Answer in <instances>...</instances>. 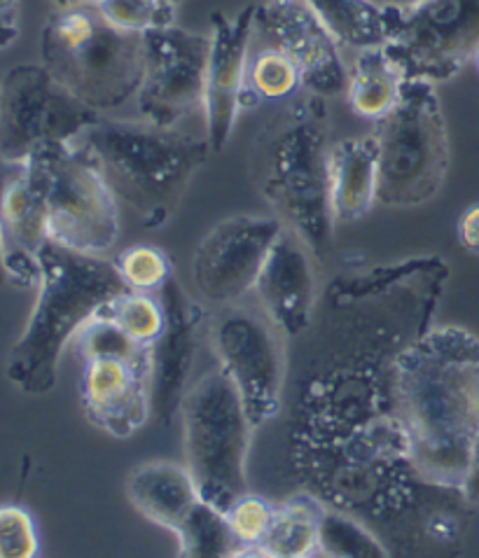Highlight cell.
<instances>
[{
	"instance_id": "cell-1",
	"label": "cell",
	"mask_w": 479,
	"mask_h": 558,
	"mask_svg": "<svg viewBox=\"0 0 479 558\" xmlns=\"http://www.w3.org/2000/svg\"><path fill=\"white\" fill-rule=\"evenodd\" d=\"M391 384L411 468L428 484L460 490L479 435V337L433 327L395 355Z\"/></svg>"
},
{
	"instance_id": "cell-2",
	"label": "cell",
	"mask_w": 479,
	"mask_h": 558,
	"mask_svg": "<svg viewBox=\"0 0 479 558\" xmlns=\"http://www.w3.org/2000/svg\"><path fill=\"white\" fill-rule=\"evenodd\" d=\"M330 155L325 98L309 92L280 104L262 122L251 145V173L262 199L313 253L333 243L337 222Z\"/></svg>"
},
{
	"instance_id": "cell-3",
	"label": "cell",
	"mask_w": 479,
	"mask_h": 558,
	"mask_svg": "<svg viewBox=\"0 0 479 558\" xmlns=\"http://www.w3.org/2000/svg\"><path fill=\"white\" fill-rule=\"evenodd\" d=\"M38 267V300L8 363L12 384L31 396H45L57 386L61 355L82 325L129 290L115 262L52 241L40 251Z\"/></svg>"
},
{
	"instance_id": "cell-4",
	"label": "cell",
	"mask_w": 479,
	"mask_h": 558,
	"mask_svg": "<svg viewBox=\"0 0 479 558\" xmlns=\"http://www.w3.org/2000/svg\"><path fill=\"white\" fill-rule=\"evenodd\" d=\"M106 183L151 229L167 222L200 171L211 145L185 129L101 118L75 141Z\"/></svg>"
},
{
	"instance_id": "cell-5",
	"label": "cell",
	"mask_w": 479,
	"mask_h": 558,
	"mask_svg": "<svg viewBox=\"0 0 479 558\" xmlns=\"http://www.w3.org/2000/svg\"><path fill=\"white\" fill-rule=\"evenodd\" d=\"M43 65L82 104L106 114L136 101L145 36L110 26L96 8L55 10L40 36Z\"/></svg>"
},
{
	"instance_id": "cell-6",
	"label": "cell",
	"mask_w": 479,
	"mask_h": 558,
	"mask_svg": "<svg viewBox=\"0 0 479 558\" xmlns=\"http://www.w3.org/2000/svg\"><path fill=\"white\" fill-rule=\"evenodd\" d=\"M379 192L391 208L433 202L450 173V129L431 82L403 80L400 101L376 122Z\"/></svg>"
},
{
	"instance_id": "cell-7",
	"label": "cell",
	"mask_w": 479,
	"mask_h": 558,
	"mask_svg": "<svg viewBox=\"0 0 479 558\" xmlns=\"http://www.w3.org/2000/svg\"><path fill=\"white\" fill-rule=\"evenodd\" d=\"M185 468L200 498L220 512L246 496V458L255 430L239 390L223 369H213L192 381L183 404Z\"/></svg>"
},
{
	"instance_id": "cell-8",
	"label": "cell",
	"mask_w": 479,
	"mask_h": 558,
	"mask_svg": "<svg viewBox=\"0 0 479 558\" xmlns=\"http://www.w3.org/2000/svg\"><path fill=\"white\" fill-rule=\"evenodd\" d=\"M38 161L47 208L49 241L82 255L106 257L120 239L118 196L77 143L52 145Z\"/></svg>"
},
{
	"instance_id": "cell-9",
	"label": "cell",
	"mask_w": 479,
	"mask_h": 558,
	"mask_svg": "<svg viewBox=\"0 0 479 558\" xmlns=\"http://www.w3.org/2000/svg\"><path fill=\"white\" fill-rule=\"evenodd\" d=\"M101 118L43 63L12 65L0 75V161L20 163L52 145L75 143Z\"/></svg>"
},
{
	"instance_id": "cell-10",
	"label": "cell",
	"mask_w": 479,
	"mask_h": 558,
	"mask_svg": "<svg viewBox=\"0 0 479 558\" xmlns=\"http://www.w3.org/2000/svg\"><path fill=\"white\" fill-rule=\"evenodd\" d=\"M208 339L220 369L239 390L253 428L278 414L286 379L284 335L260 304L237 302L216 308L208 323Z\"/></svg>"
},
{
	"instance_id": "cell-11",
	"label": "cell",
	"mask_w": 479,
	"mask_h": 558,
	"mask_svg": "<svg viewBox=\"0 0 479 558\" xmlns=\"http://www.w3.org/2000/svg\"><path fill=\"white\" fill-rule=\"evenodd\" d=\"M384 52L407 82H450L479 52V0H423L400 10Z\"/></svg>"
},
{
	"instance_id": "cell-12",
	"label": "cell",
	"mask_w": 479,
	"mask_h": 558,
	"mask_svg": "<svg viewBox=\"0 0 479 558\" xmlns=\"http://www.w3.org/2000/svg\"><path fill=\"white\" fill-rule=\"evenodd\" d=\"M208 49L211 36L176 24L145 33V75L136 96L143 122L178 129L204 112Z\"/></svg>"
},
{
	"instance_id": "cell-13",
	"label": "cell",
	"mask_w": 479,
	"mask_h": 558,
	"mask_svg": "<svg viewBox=\"0 0 479 558\" xmlns=\"http://www.w3.org/2000/svg\"><path fill=\"white\" fill-rule=\"evenodd\" d=\"M286 225L276 216H232L200 241L192 259L196 298L208 306L243 302L255 290L276 236Z\"/></svg>"
},
{
	"instance_id": "cell-14",
	"label": "cell",
	"mask_w": 479,
	"mask_h": 558,
	"mask_svg": "<svg viewBox=\"0 0 479 558\" xmlns=\"http://www.w3.org/2000/svg\"><path fill=\"white\" fill-rule=\"evenodd\" d=\"M255 38L280 49L300 71L302 92L330 98L349 89L342 47L307 0H270L258 5Z\"/></svg>"
},
{
	"instance_id": "cell-15",
	"label": "cell",
	"mask_w": 479,
	"mask_h": 558,
	"mask_svg": "<svg viewBox=\"0 0 479 558\" xmlns=\"http://www.w3.org/2000/svg\"><path fill=\"white\" fill-rule=\"evenodd\" d=\"M0 236L12 286L38 288V255L49 243L45 180L36 159L0 161Z\"/></svg>"
},
{
	"instance_id": "cell-16",
	"label": "cell",
	"mask_w": 479,
	"mask_h": 558,
	"mask_svg": "<svg viewBox=\"0 0 479 558\" xmlns=\"http://www.w3.org/2000/svg\"><path fill=\"white\" fill-rule=\"evenodd\" d=\"M258 5H246L235 16L216 12L211 16V49L206 65L204 120L206 141L220 153L232 138L246 87V65L255 38Z\"/></svg>"
},
{
	"instance_id": "cell-17",
	"label": "cell",
	"mask_w": 479,
	"mask_h": 558,
	"mask_svg": "<svg viewBox=\"0 0 479 558\" xmlns=\"http://www.w3.org/2000/svg\"><path fill=\"white\" fill-rule=\"evenodd\" d=\"M167 327L153 343L151 365V402L153 416L159 423H171L180 414V404L188 392V379L200 351L206 308L192 300L188 290L171 276L161 290Z\"/></svg>"
},
{
	"instance_id": "cell-18",
	"label": "cell",
	"mask_w": 479,
	"mask_h": 558,
	"mask_svg": "<svg viewBox=\"0 0 479 558\" xmlns=\"http://www.w3.org/2000/svg\"><path fill=\"white\" fill-rule=\"evenodd\" d=\"M255 300L286 339L302 337L319 308V278L313 248L292 232L280 229L255 283Z\"/></svg>"
},
{
	"instance_id": "cell-19",
	"label": "cell",
	"mask_w": 479,
	"mask_h": 558,
	"mask_svg": "<svg viewBox=\"0 0 479 558\" xmlns=\"http://www.w3.org/2000/svg\"><path fill=\"white\" fill-rule=\"evenodd\" d=\"M151 363L120 357L87 360L82 372V407L104 433L124 439L136 435L153 416Z\"/></svg>"
},
{
	"instance_id": "cell-20",
	"label": "cell",
	"mask_w": 479,
	"mask_h": 558,
	"mask_svg": "<svg viewBox=\"0 0 479 558\" xmlns=\"http://www.w3.org/2000/svg\"><path fill=\"white\" fill-rule=\"evenodd\" d=\"M127 496L136 510L157 523L159 529L176 533L200 502V490L185 465L155 461L131 472Z\"/></svg>"
},
{
	"instance_id": "cell-21",
	"label": "cell",
	"mask_w": 479,
	"mask_h": 558,
	"mask_svg": "<svg viewBox=\"0 0 479 558\" xmlns=\"http://www.w3.org/2000/svg\"><path fill=\"white\" fill-rule=\"evenodd\" d=\"M330 185L337 222H354L376 204L379 143L374 134L333 143Z\"/></svg>"
},
{
	"instance_id": "cell-22",
	"label": "cell",
	"mask_w": 479,
	"mask_h": 558,
	"mask_svg": "<svg viewBox=\"0 0 479 558\" xmlns=\"http://www.w3.org/2000/svg\"><path fill=\"white\" fill-rule=\"evenodd\" d=\"M339 47L362 49L386 47L398 28L400 10L376 5L372 0H307Z\"/></svg>"
},
{
	"instance_id": "cell-23",
	"label": "cell",
	"mask_w": 479,
	"mask_h": 558,
	"mask_svg": "<svg viewBox=\"0 0 479 558\" xmlns=\"http://www.w3.org/2000/svg\"><path fill=\"white\" fill-rule=\"evenodd\" d=\"M349 73L346 98H349L351 110L360 118L379 122L398 106L403 77L386 57L384 47L356 52Z\"/></svg>"
},
{
	"instance_id": "cell-24",
	"label": "cell",
	"mask_w": 479,
	"mask_h": 558,
	"mask_svg": "<svg viewBox=\"0 0 479 558\" xmlns=\"http://www.w3.org/2000/svg\"><path fill=\"white\" fill-rule=\"evenodd\" d=\"M302 89V77L297 65L280 49L260 43L251 47L246 65V87L241 110H253L264 101H290Z\"/></svg>"
},
{
	"instance_id": "cell-25",
	"label": "cell",
	"mask_w": 479,
	"mask_h": 558,
	"mask_svg": "<svg viewBox=\"0 0 479 558\" xmlns=\"http://www.w3.org/2000/svg\"><path fill=\"white\" fill-rule=\"evenodd\" d=\"M325 507L311 496H292L276 507L274 526L264 539V549L274 558L313 556L319 549V529Z\"/></svg>"
},
{
	"instance_id": "cell-26",
	"label": "cell",
	"mask_w": 479,
	"mask_h": 558,
	"mask_svg": "<svg viewBox=\"0 0 479 558\" xmlns=\"http://www.w3.org/2000/svg\"><path fill=\"white\" fill-rule=\"evenodd\" d=\"M176 535L180 558H229L241 547L227 526L225 512L204 500L196 502Z\"/></svg>"
},
{
	"instance_id": "cell-27",
	"label": "cell",
	"mask_w": 479,
	"mask_h": 558,
	"mask_svg": "<svg viewBox=\"0 0 479 558\" xmlns=\"http://www.w3.org/2000/svg\"><path fill=\"white\" fill-rule=\"evenodd\" d=\"M104 311L122 327V332L131 341H136L139 347L145 349H151L161 337L164 327H167V314H164L161 300L147 292L127 290L118 300L106 304Z\"/></svg>"
},
{
	"instance_id": "cell-28",
	"label": "cell",
	"mask_w": 479,
	"mask_h": 558,
	"mask_svg": "<svg viewBox=\"0 0 479 558\" xmlns=\"http://www.w3.org/2000/svg\"><path fill=\"white\" fill-rule=\"evenodd\" d=\"M77 351L80 355L87 360H96V357H120V360H129V363H151L153 353L151 349L139 347L136 341H131L122 327L115 323L106 311L101 308L98 314L82 325V330L75 337Z\"/></svg>"
},
{
	"instance_id": "cell-29",
	"label": "cell",
	"mask_w": 479,
	"mask_h": 558,
	"mask_svg": "<svg viewBox=\"0 0 479 558\" xmlns=\"http://www.w3.org/2000/svg\"><path fill=\"white\" fill-rule=\"evenodd\" d=\"M325 558H388L382 543L360 523L339 512H327L321 519L319 549Z\"/></svg>"
},
{
	"instance_id": "cell-30",
	"label": "cell",
	"mask_w": 479,
	"mask_h": 558,
	"mask_svg": "<svg viewBox=\"0 0 479 558\" xmlns=\"http://www.w3.org/2000/svg\"><path fill=\"white\" fill-rule=\"evenodd\" d=\"M115 269L131 292H159L173 276L169 255L155 245L136 243L115 257Z\"/></svg>"
},
{
	"instance_id": "cell-31",
	"label": "cell",
	"mask_w": 479,
	"mask_h": 558,
	"mask_svg": "<svg viewBox=\"0 0 479 558\" xmlns=\"http://www.w3.org/2000/svg\"><path fill=\"white\" fill-rule=\"evenodd\" d=\"M94 8L110 26L139 36L176 22V12L164 0H98Z\"/></svg>"
},
{
	"instance_id": "cell-32",
	"label": "cell",
	"mask_w": 479,
	"mask_h": 558,
	"mask_svg": "<svg viewBox=\"0 0 479 558\" xmlns=\"http://www.w3.org/2000/svg\"><path fill=\"white\" fill-rule=\"evenodd\" d=\"M225 519L241 547H262L274 526L276 507L267 498L246 494L229 505Z\"/></svg>"
},
{
	"instance_id": "cell-33",
	"label": "cell",
	"mask_w": 479,
	"mask_h": 558,
	"mask_svg": "<svg viewBox=\"0 0 479 558\" xmlns=\"http://www.w3.org/2000/svg\"><path fill=\"white\" fill-rule=\"evenodd\" d=\"M36 519L22 505H0V558H38Z\"/></svg>"
},
{
	"instance_id": "cell-34",
	"label": "cell",
	"mask_w": 479,
	"mask_h": 558,
	"mask_svg": "<svg viewBox=\"0 0 479 558\" xmlns=\"http://www.w3.org/2000/svg\"><path fill=\"white\" fill-rule=\"evenodd\" d=\"M22 0H0V49H8L20 38Z\"/></svg>"
},
{
	"instance_id": "cell-35",
	"label": "cell",
	"mask_w": 479,
	"mask_h": 558,
	"mask_svg": "<svg viewBox=\"0 0 479 558\" xmlns=\"http://www.w3.org/2000/svg\"><path fill=\"white\" fill-rule=\"evenodd\" d=\"M456 234L460 245L468 253L479 255V204L468 206L464 213H460L458 225H456Z\"/></svg>"
},
{
	"instance_id": "cell-36",
	"label": "cell",
	"mask_w": 479,
	"mask_h": 558,
	"mask_svg": "<svg viewBox=\"0 0 479 558\" xmlns=\"http://www.w3.org/2000/svg\"><path fill=\"white\" fill-rule=\"evenodd\" d=\"M460 496L472 507H479V435L472 445L470 451V461L466 470V480L460 484Z\"/></svg>"
},
{
	"instance_id": "cell-37",
	"label": "cell",
	"mask_w": 479,
	"mask_h": 558,
	"mask_svg": "<svg viewBox=\"0 0 479 558\" xmlns=\"http://www.w3.org/2000/svg\"><path fill=\"white\" fill-rule=\"evenodd\" d=\"M229 558H274L264 547H239Z\"/></svg>"
},
{
	"instance_id": "cell-38",
	"label": "cell",
	"mask_w": 479,
	"mask_h": 558,
	"mask_svg": "<svg viewBox=\"0 0 479 558\" xmlns=\"http://www.w3.org/2000/svg\"><path fill=\"white\" fill-rule=\"evenodd\" d=\"M57 10H77V8H94L98 0H52Z\"/></svg>"
},
{
	"instance_id": "cell-39",
	"label": "cell",
	"mask_w": 479,
	"mask_h": 558,
	"mask_svg": "<svg viewBox=\"0 0 479 558\" xmlns=\"http://www.w3.org/2000/svg\"><path fill=\"white\" fill-rule=\"evenodd\" d=\"M372 3L384 5V8H395V10H409V8L423 3V0H372Z\"/></svg>"
},
{
	"instance_id": "cell-40",
	"label": "cell",
	"mask_w": 479,
	"mask_h": 558,
	"mask_svg": "<svg viewBox=\"0 0 479 558\" xmlns=\"http://www.w3.org/2000/svg\"><path fill=\"white\" fill-rule=\"evenodd\" d=\"M0 286H12L10 274H8V265H5V245H3V236H0Z\"/></svg>"
},
{
	"instance_id": "cell-41",
	"label": "cell",
	"mask_w": 479,
	"mask_h": 558,
	"mask_svg": "<svg viewBox=\"0 0 479 558\" xmlns=\"http://www.w3.org/2000/svg\"><path fill=\"white\" fill-rule=\"evenodd\" d=\"M164 3H167V8H169V10L178 12V5H180V0H164Z\"/></svg>"
},
{
	"instance_id": "cell-42",
	"label": "cell",
	"mask_w": 479,
	"mask_h": 558,
	"mask_svg": "<svg viewBox=\"0 0 479 558\" xmlns=\"http://www.w3.org/2000/svg\"><path fill=\"white\" fill-rule=\"evenodd\" d=\"M284 558H311V556H284Z\"/></svg>"
},
{
	"instance_id": "cell-43",
	"label": "cell",
	"mask_w": 479,
	"mask_h": 558,
	"mask_svg": "<svg viewBox=\"0 0 479 558\" xmlns=\"http://www.w3.org/2000/svg\"><path fill=\"white\" fill-rule=\"evenodd\" d=\"M475 63H477V71H479V52H477V57H475Z\"/></svg>"
}]
</instances>
